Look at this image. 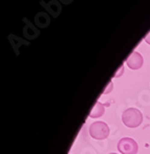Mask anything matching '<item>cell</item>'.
<instances>
[{
	"label": "cell",
	"mask_w": 150,
	"mask_h": 154,
	"mask_svg": "<svg viewBox=\"0 0 150 154\" xmlns=\"http://www.w3.org/2000/svg\"><path fill=\"white\" fill-rule=\"evenodd\" d=\"M109 154H117V153H109Z\"/></svg>",
	"instance_id": "9c48e42d"
},
{
	"label": "cell",
	"mask_w": 150,
	"mask_h": 154,
	"mask_svg": "<svg viewBox=\"0 0 150 154\" xmlns=\"http://www.w3.org/2000/svg\"><path fill=\"white\" fill-rule=\"evenodd\" d=\"M122 121L124 125L129 128H136L141 125L143 121V116L141 111L136 108H128L122 114Z\"/></svg>",
	"instance_id": "6da1fadb"
},
{
	"label": "cell",
	"mask_w": 150,
	"mask_h": 154,
	"mask_svg": "<svg viewBox=\"0 0 150 154\" xmlns=\"http://www.w3.org/2000/svg\"><path fill=\"white\" fill-rule=\"evenodd\" d=\"M123 72H124V65L122 64L121 66H120V68H119V70L117 71L116 75H114V78H119V77H121L122 73H123Z\"/></svg>",
	"instance_id": "52a82bcc"
},
{
	"label": "cell",
	"mask_w": 150,
	"mask_h": 154,
	"mask_svg": "<svg viewBox=\"0 0 150 154\" xmlns=\"http://www.w3.org/2000/svg\"><path fill=\"white\" fill-rule=\"evenodd\" d=\"M118 150L122 154H136L139 146L134 140L130 137H124L118 143Z\"/></svg>",
	"instance_id": "3957f363"
},
{
	"label": "cell",
	"mask_w": 150,
	"mask_h": 154,
	"mask_svg": "<svg viewBox=\"0 0 150 154\" xmlns=\"http://www.w3.org/2000/svg\"><path fill=\"white\" fill-rule=\"evenodd\" d=\"M145 41H146L148 44H150V32H149V34L147 35L146 37H145Z\"/></svg>",
	"instance_id": "ba28073f"
},
{
	"label": "cell",
	"mask_w": 150,
	"mask_h": 154,
	"mask_svg": "<svg viewBox=\"0 0 150 154\" xmlns=\"http://www.w3.org/2000/svg\"><path fill=\"white\" fill-rule=\"evenodd\" d=\"M89 134L95 140H105L109 135V127L106 123L98 121L89 126Z\"/></svg>",
	"instance_id": "7a4b0ae2"
},
{
	"label": "cell",
	"mask_w": 150,
	"mask_h": 154,
	"mask_svg": "<svg viewBox=\"0 0 150 154\" xmlns=\"http://www.w3.org/2000/svg\"><path fill=\"white\" fill-rule=\"evenodd\" d=\"M112 87H114V85H112V82L110 81L109 83H108V86L105 88V89H104V92L103 93H104V94H107V93H109L112 90Z\"/></svg>",
	"instance_id": "8992f818"
},
{
	"label": "cell",
	"mask_w": 150,
	"mask_h": 154,
	"mask_svg": "<svg viewBox=\"0 0 150 154\" xmlns=\"http://www.w3.org/2000/svg\"><path fill=\"white\" fill-rule=\"evenodd\" d=\"M104 112H105V106H104L101 102H97V103L95 104V106H93L92 110H91L89 116L92 119L100 118V116H103Z\"/></svg>",
	"instance_id": "5b68a950"
},
{
	"label": "cell",
	"mask_w": 150,
	"mask_h": 154,
	"mask_svg": "<svg viewBox=\"0 0 150 154\" xmlns=\"http://www.w3.org/2000/svg\"><path fill=\"white\" fill-rule=\"evenodd\" d=\"M126 63H127V65H128L129 68L136 70V69H140L141 67L143 66L144 60H143V57L140 53H138V51H133V53L128 57V59L126 60Z\"/></svg>",
	"instance_id": "277c9868"
}]
</instances>
